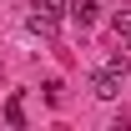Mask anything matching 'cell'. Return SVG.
Instances as JSON below:
<instances>
[{
	"instance_id": "6da1fadb",
	"label": "cell",
	"mask_w": 131,
	"mask_h": 131,
	"mask_svg": "<svg viewBox=\"0 0 131 131\" xmlns=\"http://www.w3.org/2000/svg\"><path fill=\"white\" fill-rule=\"evenodd\" d=\"M91 96H101V101H116V96H121V71L101 66L96 76H91Z\"/></svg>"
},
{
	"instance_id": "7a4b0ae2",
	"label": "cell",
	"mask_w": 131,
	"mask_h": 131,
	"mask_svg": "<svg viewBox=\"0 0 131 131\" xmlns=\"http://www.w3.org/2000/svg\"><path fill=\"white\" fill-rule=\"evenodd\" d=\"M66 10H71V20H76L81 30H91V25L101 20V5H96V0H71Z\"/></svg>"
},
{
	"instance_id": "3957f363",
	"label": "cell",
	"mask_w": 131,
	"mask_h": 131,
	"mask_svg": "<svg viewBox=\"0 0 131 131\" xmlns=\"http://www.w3.org/2000/svg\"><path fill=\"white\" fill-rule=\"evenodd\" d=\"M111 30H116V46H121V50H131V10H116Z\"/></svg>"
},
{
	"instance_id": "277c9868",
	"label": "cell",
	"mask_w": 131,
	"mask_h": 131,
	"mask_svg": "<svg viewBox=\"0 0 131 131\" xmlns=\"http://www.w3.org/2000/svg\"><path fill=\"white\" fill-rule=\"evenodd\" d=\"M5 121H10V126H25V106H20V96L5 101Z\"/></svg>"
}]
</instances>
